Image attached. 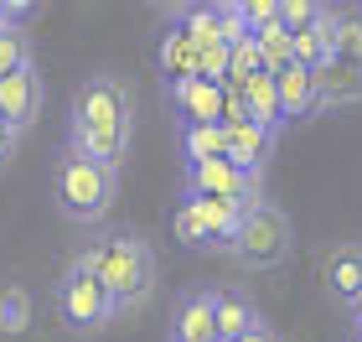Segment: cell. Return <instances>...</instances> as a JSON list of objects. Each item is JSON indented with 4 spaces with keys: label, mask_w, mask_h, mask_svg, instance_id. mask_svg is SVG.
Segmentation results:
<instances>
[{
    "label": "cell",
    "mask_w": 362,
    "mask_h": 342,
    "mask_svg": "<svg viewBox=\"0 0 362 342\" xmlns=\"http://www.w3.org/2000/svg\"><path fill=\"white\" fill-rule=\"evenodd\" d=\"M290 47H295V68H326L332 62V6H321V16L310 21L305 31H290Z\"/></svg>",
    "instance_id": "9a60e30c"
},
{
    "label": "cell",
    "mask_w": 362,
    "mask_h": 342,
    "mask_svg": "<svg viewBox=\"0 0 362 342\" xmlns=\"http://www.w3.org/2000/svg\"><path fill=\"white\" fill-rule=\"evenodd\" d=\"M52 301H57V317H62V327L78 332V337H93V332H104L114 317V296L104 285H98V275L83 270L78 259H68V270H62V280L52 290Z\"/></svg>",
    "instance_id": "5b68a950"
},
{
    "label": "cell",
    "mask_w": 362,
    "mask_h": 342,
    "mask_svg": "<svg viewBox=\"0 0 362 342\" xmlns=\"http://www.w3.org/2000/svg\"><path fill=\"white\" fill-rule=\"evenodd\" d=\"M243 93H249V120L264 130V135L279 140V130H285V109H279V84H274V73H254L249 84H243Z\"/></svg>",
    "instance_id": "2e32d148"
},
{
    "label": "cell",
    "mask_w": 362,
    "mask_h": 342,
    "mask_svg": "<svg viewBox=\"0 0 362 342\" xmlns=\"http://www.w3.org/2000/svg\"><path fill=\"white\" fill-rule=\"evenodd\" d=\"M156 68H160V78H166V89L197 78V47L187 42V31H181V26H171L166 37H160V47H156Z\"/></svg>",
    "instance_id": "e0dca14e"
},
{
    "label": "cell",
    "mask_w": 362,
    "mask_h": 342,
    "mask_svg": "<svg viewBox=\"0 0 362 342\" xmlns=\"http://www.w3.org/2000/svg\"><path fill=\"white\" fill-rule=\"evenodd\" d=\"M223 135H228V161L243 171V176H264V166L274 161V135H264L259 125H223Z\"/></svg>",
    "instance_id": "7c38bea8"
},
{
    "label": "cell",
    "mask_w": 362,
    "mask_h": 342,
    "mask_svg": "<svg viewBox=\"0 0 362 342\" xmlns=\"http://www.w3.org/2000/svg\"><path fill=\"white\" fill-rule=\"evenodd\" d=\"M259 62H264V73H285L290 68V62H295V47H290V31L285 26H264V31H259Z\"/></svg>",
    "instance_id": "7402d4cb"
},
{
    "label": "cell",
    "mask_w": 362,
    "mask_h": 342,
    "mask_svg": "<svg viewBox=\"0 0 362 342\" xmlns=\"http://www.w3.org/2000/svg\"><path fill=\"white\" fill-rule=\"evenodd\" d=\"M16 145H21V135H16V130H11L6 120H0V166H6V161L16 156Z\"/></svg>",
    "instance_id": "4316f807"
},
{
    "label": "cell",
    "mask_w": 362,
    "mask_h": 342,
    "mask_svg": "<svg viewBox=\"0 0 362 342\" xmlns=\"http://www.w3.org/2000/svg\"><path fill=\"white\" fill-rule=\"evenodd\" d=\"M181 31H187V42L197 52H212V47H233L238 37H249L238 21V6H187L176 11Z\"/></svg>",
    "instance_id": "ba28073f"
},
{
    "label": "cell",
    "mask_w": 362,
    "mask_h": 342,
    "mask_svg": "<svg viewBox=\"0 0 362 342\" xmlns=\"http://www.w3.org/2000/svg\"><path fill=\"white\" fill-rule=\"evenodd\" d=\"M171 104L181 114V125H223V89L207 84V78H187V84H171Z\"/></svg>",
    "instance_id": "4fadbf2b"
},
{
    "label": "cell",
    "mask_w": 362,
    "mask_h": 342,
    "mask_svg": "<svg viewBox=\"0 0 362 342\" xmlns=\"http://www.w3.org/2000/svg\"><path fill=\"white\" fill-rule=\"evenodd\" d=\"M352 321H357V327H362V306H357V312H352Z\"/></svg>",
    "instance_id": "f1b7e54d"
},
{
    "label": "cell",
    "mask_w": 362,
    "mask_h": 342,
    "mask_svg": "<svg viewBox=\"0 0 362 342\" xmlns=\"http://www.w3.org/2000/svg\"><path fill=\"white\" fill-rule=\"evenodd\" d=\"M238 21H243V31H249V37H259L264 26L279 21V0H243V6H238Z\"/></svg>",
    "instance_id": "d4e9b609"
},
{
    "label": "cell",
    "mask_w": 362,
    "mask_h": 342,
    "mask_svg": "<svg viewBox=\"0 0 362 342\" xmlns=\"http://www.w3.org/2000/svg\"><path fill=\"white\" fill-rule=\"evenodd\" d=\"M171 234H176V244H187V249H212V239L202 234V223H197V213L187 203L171 213Z\"/></svg>",
    "instance_id": "cb8c5ba5"
},
{
    "label": "cell",
    "mask_w": 362,
    "mask_h": 342,
    "mask_svg": "<svg viewBox=\"0 0 362 342\" xmlns=\"http://www.w3.org/2000/svg\"><path fill=\"white\" fill-rule=\"evenodd\" d=\"M316 84H321V99L326 104H341V99H352V93H362V73L332 57L326 68H316Z\"/></svg>",
    "instance_id": "ffe728a7"
},
{
    "label": "cell",
    "mask_w": 362,
    "mask_h": 342,
    "mask_svg": "<svg viewBox=\"0 0 362 342\" xmlns=\"http://www.w3.org/2000/svg\"><path fill=\"white\" fill-rule=\"evenodd\" d=\"M31 327V296L26 285H6L0 290V337H21Z\"/></svg>",
    "instance_id": "44dd1931"
},
{
    "label": "cell",
    "mask_w": 362,
    "mask_h": 342,
    "mask_svg": "<svg viewBox=\"0 0 362 342\" xmlns=\"http://www.w3.org/2000/svg\"><path fill=\"white\" fill-rule=\"evenodd\" d=\"M290 249H295L290 213L279 203H269V198L243 213L233 244H228L233 265H243V270H274V265H285V259H290Z\"/></svg>",
    "instance_id": "277c9868"
},
{
    "label": "cell",
    "mask_w": 362,
    "mask_h": 342,
    "mask_svg": "<svg viewBox=\"0 0 362 342\" xmlns=\"http://www.w3.org/2000/svg\"><path fill=\"white\" fill-rule=\"evenodd\" d=\"M171 342H218V317H212V285L181 290L171 306Z\"/></svg>",
    "instance_id": "30bf717a"
},
{
    "label": "cell",
    "mask_w": 362,
    "mask_h": 342,
    "mask_svg": "<svg viewBox=\"0 0 362 342\" xmlns=\"http://www.w3.org/2000/svg\"><path fill=\"white\" fill-rule=\"evenodd\" d=\"M321 16V6H300V0H279V26L285 31H305Z\"/></svg>",
    "instance_id": "484cf974"
},
{
    "label": "cell",
    "mask_w": 362,
    "mask_h": 342,
    "mask_svg": "<svg viewBox=\"0 0 362 342\" xmlns=\"http://www.w3.org/2000/svg\"><path fill=\"white\" fill-rule=\"evenodd\" d=\"M42 99H47V89H42L37 62H31V68H21V73H11V78H0V120H6L16 135H26V130L37 125Z\"/></svg>",
    "instance_id": "9c48e42d"
},
{
    "label": "cell",
    "mask_w": 362,
    "mask_h": 342,
    "mask_svg": "<svg viewBox=\"0 0 362 342\" xmlns=\"http://www.w3.org/2000/svg\"><path fill=\"white\" fill-rule=\"evenodd\" d=\"M0 26H6V21H0Z\"/></svg>",
    "instance_id": "4dcf8cb0"
},
{
    "label": "cell",
    "mask_w": 362,
    "mask_h": 342,
    "mask_svg": "<svg viewBox=\"0 0 362 342\" xmlns=\"http://www.w3.org/2000/svg\"><path fill=\"white\" fill-rule=\"evenodd\" d=\"M181 151H187V166H197V161H228L223 125H181Z\"/></svg>",
    "instance_id": "d6986e66"
},
{
    "label": "cell",
    "mask_w": 362,
    "mask_h": 342,
    "mask_svg": "<svg viewBox=\"0 0 362 342\" xmlns=\"http://www.w3.org/2000/svg\"><path fill=\"white\" fill-rule=\"evenodd\" d=\"M83 270L98 275V285L114 296V312H135L156 296V275H160V259L151 249V239L140 228H109L98 234L88 249L73 254Z\"/></svg>",
    "instance_id": "7a4b0ae2"
},
{
    "label": "cell",
    "mask_w": 362,
    "mask_h": 342,
    "mask_svg": "<svg viewBox=\"0 0 362 342\" xmlns=\"http://www.w3.org/2000/svg\"><path fill=\"white\" fill-rule=\"evenodd\" d=\"M135 140V89L119 73H93L73 89L68 109V151L119 171Z\"/></svg>",
    "instance_id": "6da1fadb"
},
{
    "label": "cell",
    "mask_w": 362,
    "mask_h": 342,
    "mask_svg": "<svg viewBox=\"0 0 362 342\" xmlns=\"http://www.w3.org/2000/svg\"><path fill=\"white\" fill-rule=\"evenodd\" d=\"M187 198H223V203H264V187L243 176L233 161H197L187 166Z\"/></svg>",
    "instance_id": "8992f818"
},
{
    "label": "cell",
    "mask_w": 362,
    "mask_h": 342,
    "mask_svg": "<svg viewBox=\"0 0 362 342\" xmlns=\"http://www.w3.org/2000/svg\"><path fill=\"white\" fill-rule=\"evenodd\" d=\"M212 317H218V342H238L243 332H254L264 321L254 296H243L233 285H212Z\"/></svg>",
    "instance_id": "5bb4252c"
},
{
    "label": "cell",
    "mask_w": 362,
    "mask_h": 342,
    "mask_svg": "<svg viewBox=\"0 0 362 342\" xmlns=\"http://www.w3.org/2000/svg\"><path fill=\"white\" fill-rule=\"evenodd\" d=\"M52 198H57V213L68 223L93 228V223L109 218L114 198H119V171H109V166H98V161L62 145L57 171H52Z\"/></svg>",
    "instance_id": "3957f363"
},
{
    "label": "cell",
    "mask_w": 362,
    "mask_h": 342,
    "mask_svg": "<svg viewBox=\"0 0 362 342\" xmlns=\"http://www.w3.org/2000/svg\"><path fill=\"white\" fill-rule=\"evenodd\" d=\"M274 84H279V109H285V125L316 120V114L326 109L321 84H316V73H310V68H295V62H290L285 73H274Z\"/></svg>",
    "instance_id": "8fae6325"
},
{
    "label": "cell",
    "mask_w": 362,
    "mask_h": 342,
    "mask_svg": "<svg viewBox=\"0 0 362 342\" xmlns=\"http://www.w3.org/2000/svg\"><path fill=\"white\" fill-rule=\"evenodd\" d=\"M316 270H321L326 296H332L337 306H347V312H357V306H362V244H352V239L326 244L321 259H316Z\"/></svg>",
    "instance_id": "52a82bcc"
},
{
    "label": "cell",
    "mask_w": 362,
    "mask_h": 342,
    "mask_svg": "<svg viewBox=\"0 0 362 342\" xmlns=\"http://www.w3.org/2000/svg\"><path fill=\"white\" fill-rule=\"evenodd\" d=\"M332 57L362 73V6L332 11Z\"/></svg>",
    "instance_id": "ac0fdd59"
},
{
    "label": "cell",
    "mask_w": 362,
    "mask_h": 342,
    "mask_svg": "<svg viewBox=\"0 0 362 342\" xmlns=\"http://www.w3.org/2000/svg\"><path fill=\"white\" fill-rule=\"evenodd\" d=\"M238 342H285V337H279V327H269V321H259V327H254V332H243Z\"/></svg>",
    "instance_id": "83f0119b"
},
{
    "label": "cell",
    "mask_w": 362,
    "mask_h": 342,
    "mask_svg": "<svg viewBox=\"0 0 362 342\" xmlns=\"http://www.w3.org/2000/svg\"><path fill=\"white\" fill-rule=\"evenodd\" d=\"M31 37H26V26H0V78H11V73H21L31 68Z\"/></svg>",
    "instance_id": "603a6c76"
},
{
    "label": "cell",
    "mask_w": 362,
    "mask_h": 342,
    "mask_svg": "<svg viewBox=\"0 0 362 342\" xmlns=\"http://www.w3.org/2000/svg\"><path fill=\"white\" fill-rule=\"evenodd\" d=\"M352 342H362V327H357V332H352Z\"/></svg>",
    "instance_id": "f546056e"
}]
</instances>
